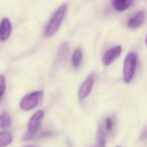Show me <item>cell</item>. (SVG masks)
<instances>
[{"label": "cell", "instance_id": "14", "mask_svg": "<svg viewBox=\"0 0 147 147\" xmlns=\"http://www.w3.org/2000/svg\"><path fill=\"white\" fill-rule=\"evenodd\" d=\"M68 53V46H67V42H64L62 43L59 49H58V53H57V58L59 61H62L66 58L67 55Z\"/></svg>", "mask_w": 147, "mask_h": 147}, {"label": "cell", "instance_id": "17", "mask_svg": "<svg viewBox=\"0 0 147 147\" xmlns=\"http://www.w3.org/2000/svg\"><path fill=\"white\" fill-rule=\"evenodd\" d=\"M141 138H147V129H146V131H145L144 132H143Z\"/></svg>", "mask_w": 147, "mask_h": 147}, {"label": "cell", "instance_id": "3", "mask_svg": "<svg viewBox=\"0 0 147 147\" xmlns=\"http://www.w3.org/2000/svg\"><path fill=\"white\" fill-rule=\"evenodd\" d=\"M43 98V92L34 91L28 94H26L20 101V108L25 112L30 111L37 107V105L41 102Z\"/></svg>", "mask_w": 147, "mask_h": 147}, {"label": "cell", "instance_id": "11", "mask_svg": "<svg viewBox=\"0 0 147 147\" xmlns=\"http://www.w3.org/2000/svg\"><path fill=\"white\" fill-rule=\"evenodd\" d=\"M12 142V135L10 131H0V147H6Z\"/></svg>", "mask_w": 147, "mask_h": 147}, {"label": "cell", "instance_id": "12", "mask_svg": "<svg viewBox=\"0 0 147 147\" xmlns=\"http://www.w3.org/2000/svg\"><path fill=\"white\" fill-rule=\"evenodd\" d=\"M82 57H83V54L82 49H77L75 50V52L72 55V65L75 68H78L82 63Z\"/></svg>", "mask_w": 147, "mask_h": 147}, {"label": "cell", "instance_id": "2", "mask_svg": "<svg viewBox=\"0 0 147 147\" xmlns=\"http://www.w3.org/2000/svg\"><path fill=\"white\" fill-rule=\"evenodd\" d=\"M138 67V55L135 52H129L124 60L123 65V80L128 84L130 83L137 70Z\"/></svg>", "mask_w": 147, "mask_h": 147}, {"label": "cell", "instance_id": "9", "mask_svg": "<svg viewBox=\"0 0 147 147\" xmlns=\"http://www.w3.org/2000/svg\"><path fill=\"white\" fill-rule=\"evenodd\" d=\"M133 0H112L113 6L117 11H124L132 5Z\"/></svg>", "mask_w": 147, "mask_h": 147}, {"label": "cell", "instance_id": "13", "mask_svg": "<svg viewBox=\"0 0 147 147\" xmlns=\"http://www.w3.org/2000/svg\"><path fill=\"white\" fill-rule=\"evenodd\" d=\"M106 146V130L103 125H100L97 135V147Z\"/></svg>", "mask_w": 147, "mask_h": 147}, {"label": "cell", "instance_id": "4", "mask_svg": "<svg viewBox=\"0 0 147 147\" xmlns=\"http://www.w3.org/2000/svg\"><path fill=\"white\" fill-rule=\"evenodd\" d=\"M43 117H44V112L42 110H39L36 112L30 117L28 122V131L24 137L26 139H31L38 132V131L41 129Z\"/></svg>", "mask_w": 147, "mask_h": 147}, {"label": "cell", "instance_id": "15", "mask_svg": "<svg viewBox=\"0 0 147 147\" xmlns=\"http://www.w3.org/2000/svg\"><path fill=\"white\" fill-rule=\"evenodd\" d=\"M6 91V79L5 76L0 75V103L4 99V95Z\"/></svg>", "mask_w": 147, "mask_h": 147}, {"label": "cell", "instance_id": "8", "mask_svg": "<svg viewBox=\"0 0 147 147\" xmlns=\"http://www.w3.org/2000/svg\"><path fill=\"white\" fill-rule=\"evenodd\" d=\"M145 20V13L144 11H138L132 18H131L127 22V26L130 29H137L140 27Z\"/></svg>", "mask_w": 147, "mask_h": 147}, {"label": "cell", "instance_id": "16", "mask_svg": "<svg viewBox=\"0 0 147 147\" xmlns=\"http://www.w3.org/2000/svg\"><path fill=\"white\" fill-rule=\"evenodd\" d=\"M113 125H114L113 119H112V118H110V117L106 118L105 123H104V127H105V130H106L107 132H110V131L113 130Z\"/></svg>", "mask_w": 147, "mask_h": 147}, {"label": "cell", "instance_id": "7", "mask_svg": "<svg viewBox=\"0 0 147 147\" xmlns=\"http://www.w3.org/2000/svg\"><path fill=\"white\" fill-rule=\"evenodd\" d=\"M12 26L9 18H5L0 22V41L5 42L11 35Z\"/></svg>", "mask_w": 147, "mask_h": 147}, {"label": "cell", "instance_id": "5", "mask_svg": "<svg viewBox=\"0 0 147 147\" xmlns=\"http://www.w3.org/2000/svg\"><path fill=\"white\" fill-rule=\"evenodd\" d=\"M94 76L93 74L89 75L87 77V79L82 82L78 91V97L81 100L86 99L90 94L94 86Z\"/></svg>", "mask_w": 147, "mask_h": 147}, {"label": "cell", "instance_id": "19", "mask_svg": "<svg viewBox=\"0 0 147 147\" xmlns=\"http://www.w3.org/2000/svg\"><path fill=\"white\" fill-rule=\"evenodd\" d=\"M117 147H120V146H117Z\"/></svg>", "mask_w": 147, "mask_h": 147}, {"label": "cell", "instance_id": "10", "mask_svg": "<svg viewBox=\"0 0 147 147\" xmlns=\"http://www.w3.org/2000/svg\"><path fill=\"white\" fill-rule=\"evenodd\" d=\"M11 116L7 112H4L0 114V129H8L11 127Z\"/></svg>", "mask_w": 147, "mask_h": 147}, {"label": "cell", "instance_id": "6", "mask_svg": "<svg viewBox=\"0 0 147 147\" xmlns=\"http://www.w3.org/2000/svg\"><path fill=\"white\" fill-rule=\"evenodd\" d=\"M122 53V47L121 46H115L112 49H109L102 56V62L105 66L110 65Z\"/></svg>", "mask_w": 147, "mask_h": 147}, {"label": "cell", "instance_id": "18", "mask_svg": "<svg viewBox=\"0 0 147 147\" xmlns=\"http://www.w3.org/2000/svg\"><path fill=\"white\" fill-rule=\"evenodd\" d=\"M144 42H145V45L147 46V36H146V37H145V40H144Z\"/></svg>", "mask_w": 147, "mask_h": 147}, {"label": "cell", "instance_id": "1", "mask_svg": "<svg viewBox=\"0 0 147 147\" xmlns=\"http://www.w3.org/2000/svg\"><path fill=\"white\" fill-rule=\"evenodd\" d=\"M67 12V5H61L51 16L48 24L45 26L43 35L46 37H50L54 36L59 30Z\"/></svg>", "mask_w": 147, "mask_h": 147}]
</instances>
